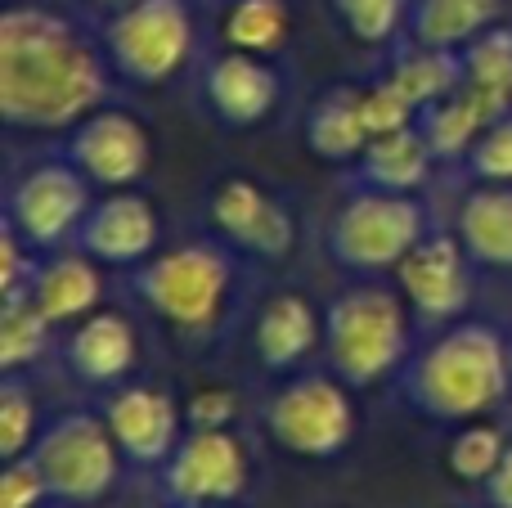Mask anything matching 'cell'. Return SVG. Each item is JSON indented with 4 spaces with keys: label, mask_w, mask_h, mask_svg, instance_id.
<instances>
[{
    "label": "cell",
    "mask_w": 512,
    "mask_h": 508,
    "mask_svg": "<svg viewBox=\"0 0 512 508\" xmlns=\"http://www.w3.org/2000/svg\"><path fill=\"white\" fill-rule=\"evenodd\" d=\"M360 113H364V126L369 135H387V131H400V126H414L418 122V108L400 95L391 81H378V86L360 90Z\"/></svg>",
    "instance_id": "33"
},
{
    "label": "cell",
    "mask_w": 512,
    "mask_h": 508,
    "mask_svg": "<svg viewBox=\"0 0 512 508\" xmlns=\"http://www.w3.org/2000/svg\"><path fill=\"white\" fill-rule=\"evenodd\" d=\"M400 293L427 320H450L468 306V248L454 234H427L396 266Z\"/></svg>",
    "instance_id": "14"
},
{
    "label": "cell",
    "mask_w": 512,
    "mask_h": 508,
    "mask_svg": "<svg viewBox=\"0 0 512 508\" xmlns=\"http://www.w3.org/2000/svg\"><path fill=\"white\" fill-rule=\"evenodd\" d=\"M504 0H414L409 36L427 50H463L499 23Z\"/></svg>",
    "instance_id": "19"
},
{
    "label": "cell",
    "mask_w": 512,
    "mask_h": 508,
    "mask_svg": "<svg viewBox=\"0 0 512 508\" xmlns=\"http://www.w3.org/2000/svg\"><path fill=\"white\" fill-rule=\"evenodd\" d=\"M324 347L346 387H373L396 374L409 351V315L391 288H346L324 311Z\"/></svg>",
    "instance_id": "3"
},
{
    "label": "cell",
    "mask_w": 512,
    "mask_h": 508,
    "mask_svg": "<svg viewBox=\"0 0 512 508\" xmlns=\"http://www.w3.org/2000/svg\"><path fill=\"white\" fill-rule=\"evenodd\" d=\"M504 450H508L504 432L490 428V423H477V428H463L459 437L450 441L445 464H450V473L459 477V482H486V477L499 468Z\"/></svg>",
    "instance_id": "29"
},
{
    "label": "cell",
    "mask_w": 512,
    "mask_h": 508,
    "mask_svg": "<svg viewBox=\"0 0 512 508\" xmlns=\"http://www.w3.org/2000/svg\"><path fill=\"white\" fill-rule=\"evenodd\" d=\"M432 144H427L423 126H400V131L373 135L369 149L360 153V171L373 189H391V194H414L432 171Z\"/></svg>",
    "instance_id": "22"
},
{
    "label": "cell",
    "mask_w": 512,
    "mask_h": 508,
    "mask_svg": "<svg viewBox=\"0 0 512 508\" xmlns=\"http://www.w3.org/2000/svg\"><path fill=\"white\" fill-rule=\"evenodd\" d=\"M463 90L481 99L490 117H504L512 104V27H490L472 45H463Z\"/></svg>",
    "instance_id": "24"
},
{
    "label": "cell",
    "mask_w": 512,
    "mask_h": 508,
    "mask_svg": "<svg viewBox=\"0 0 512 508\" xmlns=\"http://www.w3.org/2000/svg\"><path fill=\"white\" fill-rule=\"evenodd\" d=\"M117 437L108 419L95 414H63L36 437L32 459L41 464L50 500L90 504L113 491L117 482Z\"/></svg>",
    "instance_id": "7"
},
{
    "label": "cell",
    "mask_w": 512,
    "mask_h": 508,
    "mask_svg": "<svg viewBox=\"0 0 512 508\" xmlns=\"http://www.w3.org/2000/svg\"><path fill=\"white\" fill-rule=\"evenodd\" d=\"M427 239V212L418 198L391 189H364L333 216V257L346 270H396Z\"/></svg>",
    "instance_id": "5"
},
{
    "label": "cell",
    "mask_w": 512,
    "mask_h": 508,
    "mask_svg": "<svg viewBox=\"0 0 512 508\" xmlns=\"http://www.w3.org/2000/svg\"><path fill=\"white\" fill-rule=\"evenodd\" d=\"M490 122H495V117H490L486 108H481V99L463 86L418 113V126H423V135H427L436 158H463V153H472V144L481 140V131H486Z\"/></svg>",
    "instance_id": "25"
},
{
    "label": "cell",
    "mask_w": 512,
    "mask_h": 508,
    "mask_svg": "<svg viewBox=\"0 0 512 508\" xmlns=\"http://www.w3.org/2000/svg\"><path fill=\"white\" fill-rule=\"evenodd\" d=\"M468 167L477 180L490 185H512V113H504L499 122H490L481 131V140L472 144Z\"/></svg>",
    "instance_id": "32"
},
{
    "label": "cell",
    "mask_w": 512,
    "mask_h": 508,
    "mask_svg": "<svg viewBox=\"0 0 512 508\" xmlns=\"http://www.w3.org/2000/svg\"><path fill=\"white\" fill-rule=\"evenodd\" d=\"M90 212L86 176L72 162H45V167L27 171L5 203V225L32 248H54L68 234H77V225Z\"/></svg>",
    "instance_id": "10"
},
{
    "label": "cell",
    "mask_w": 512,
    "mask_h": 508,
    "mask_svg": "<svg viewBox=\"0 0 512 508\" xmlns=\"http://www.w3.org/2000/svg\"><path fill=\"white\" fill-rule=\"evenodd\" d=\"M212 508H221V504H212Z\"/></svg>",
    "instance_id": "38"
},
{
    "label": "cell",
    "mask_w": 512,
    "mask_h": 508,
    "mask_svg": "<svg viewBox=\"0 0 512 508\" xmlns=\"http://www.w3.org/2000/svg\"><path fill=\"white\" fill-rule=\"evenodd\" d=\"M72 167L104 189H126L144 180L153 162V144L135 117L126 113H90L72 135Z\"/></svg>",
    "instance_id": "12"
},
{
    "label": "cell",
    "mask_w": 512,
    "mask_h": 508,
    "mask_svg": "<svg viewBox=\"0 0 512 508\" xmlns=\"http://www.w3.org/2000/svg\"><path fill=\"white\" fill-rule=\"evenodd\" d=\"M283 86L261 54L230 50L207 68V104L225 126H261L274 113Z\"/></svg>",
    "instance_id": "16"
},
{
    "label": "cell",
    "mask_w": 512,
    "mask_h": 508,
    "mask_svg": "<svg viewBox=\"0 0 512 508\" xmlns=\"http://www.w3.org/2000/svg\"><path fill=\"white\" fill-rule=\"evenodd\" d=\"M36 405H32V392L23 383L9 378L5 392H0V459H23L32 455L36 446Z\"/></svg>",
    "instance_id": "30"
},
{
    "label": "cell",
    "mask_w": 512,
    "mask_h": 508,
    "mask_svg": "<svg viewBox=\"0 0 512 508\" xmlns=\"http://www.w3.org/2000/svg\"><path fill=\"white\" fill-rule=\"evenodd\" d=\"M45 338H50V315L32 302V293L0 302V365L9 374L32 365L45 351Z\"/></svg>",
    "instance_id": "27"
},
{
    "label": "cell",
    "mask_w": 512,
    "mask_h": 508,
    "mask_svg": "<svg viewBox=\"0 0 512 508\" xmlns=\"http://www.w3.org/2000/svg\"><path fill=\"white\" fill-rule=\"evenodd\" d=\"M369 126L360 113V90H328L306 113V149L324 162H351L369 149Z\"/></svg>",
    "instance_id": "23"
},
{
    "label": "cell",
    "mask_w": 512,
    "mask_h": 508,
    "mask_svg": "<svg viewBox=\"0 0 512 508\" xmlns=\"http://www.w3.org/2000/svg\"><path fill=\"white\" fill-rule=\"evenodd\" d=\"M486 495L495 508H512V441H508L504 459H499V468L486 477Z\"/></svg>",
    "instance_id": "36"
},
{
    "label": "cell",
    "mask_w": 512,
    "mask_h": 508,
    "mask_svg": "<svg viewBox=\"0 0 512 508\" xmlns=\"http://www.w3.org/2000/svg\"><path fill=\"white\" fill-rule=\"evenodd\" d=\"M99 5H131V0H99Z\"/></svg>",
    "instance_id": "37"
},
{
    "label": "cell",
    "mask_w": 512,
    "mask_h": 508,
    "mask_svg": "<svg viewBox=\"0 0 512 508\" xmlns=\"http://www.w3.org/2000/svg\"><path fill=\"white\" fill-rule=\"evenodd\" d=\"M512 347L490 324H454L405 369V396L418 414L441 423L477 419L504 401Z\"/></svg>",
    "instance_id": "2"
},
{
    "label": "cell",
    "mask_w": 512,
    "mask_h": 508,
    "mask_svg": "<svg viewBox=\"0 0 512 508\" xmlns=\"http://www.w3.org/2000/svg\"><path fill=\"white\" fill-rule=\"evenodd\" d=\"M459 239L472 261L512 270V185H481L463 198Z\"/></svg>",
    "instance_id": "21"
},
{
    "label": "cell",
    "mask_w": 512,
    "mask_h": 508,
    "mask_svg": "<svg viewBox=\"0 0 512 508\" xmlns=\"http://www.w3.org/2000/svg\"><path fill=\"white\" fill-rule=\"evenodd\" d=\"M288 36V0H239L225 14V41L230 50L270 54Z\"/></svg>",
    "instance_id": "28"
},
{
    "label": "cell",
    "mask_w": 512,
    "mask_h": 508,
    "mask_svg": "<svg viewBox=\"0 0 512 508\" xmlns=\"http://www.w3.org/2000/svg\"><path fill=\"white\" fill-rule=\"evenodd\" d=\"M108 428L117 446L135 464H167L171 450L180 446V410L158 387H126L108 401Z\"/></svg>",
    "instance_id": "15"
},
{
    "label": "cell",
    "mask_w": 512,
    "mask_h": 508,
    "mask_svg": "<svg viewBox=\"0 0 512 508\" xmlns=\"http://www.w3.org/2000/svg\"><path fill=\"white\" fill-rule=\"evenodd\" d=\"M41 500H50L41 464L32 455L9 459L0 473V508H41Z\"/></svg>",
    "instance_id": "34"
},
{
    "label": "cell",
    "mask_w": 512,
    "mask_h": 508,
    "mask_svg": "<svg viewBox=\"0 0 512 508\" xmlns=\"http://www.w3.org/2000/svg\"><path fill=\"white\" fill-rule=\"evenodd\" d=\"M239 414L230 392H198L189 401V423L194 428H230V419Z\"/></svg>",
    "instance_id": "35"
},
{
    "label": "cell",
    "mask_w": 512,
    "mask_h": 508,
    "mask_svg": "<svg viewBox=\"0 0 512 508\" xmlns=\"http://www.w3.org/2000/svg\"><path fill=\"white\" fill-rule=\"evenodd\" d=\"M248 486V455L230 428H194L162 464V491L180 508L230 504Z\"/></svg>",
    "instance_id": "9"
},
{
    "label": "cell",
    "mask_w": 512,
    "mask_h": 508,
    "mask_svg": "<svg viewBox=\"0 0 512 508\" xmlns=\"http://www.w3.org/2000/svg\"><path fill=\"white\" fill-rule=\"evenodd\" d=\"M212 221L230 243H239L243 252L265 257V261L288 257L292 243H297V221H292V212L248 176H230L216 185Z\"/></svg>",
    "instance_id": "11"
},
{
    "label": "cell",
    "mask_w": 512,
    "mask_h": 508,
    "mask_svg": "<svg viewBox=\"0 0 512 508\" xmlns=\"http://www.w3.org/2000/svg\"><path fill=\"white\" fill-rule=\"evenodd\" d=\"M72 239L86 257L104 261V266H135V261H149L158 248V212L144 194L113 189L108 198L90 203L86 221L77 225Z\"/></svg>",
    "instance_id": "13"
},
{
    "label": "cell",
    "mask_w": 512,
    "mask_h": 508,
    "mask_svg": "<svg viewBox=\"0 0 512 508\" xmlns=\"http://www.w3.org/2000/svg\"><path fill=\"white\" fill-rule=\"evenodd\" d=\"M230 279H234V270L221 248H212V243H185V248H171L162 257L140 261L135 293L171 329L203 333L221 315Z\"/></svg>",
    "instance_id": "4"
},
{
    "label": "cell",
    "mask_w": 512,
    "mask_h": 508,
    "mask_svg": "<svg viewBox=\"0 0 512 508\" xmlns=\"http://www.w3.org/2000/svg\"><path fill=\"white\" fill-rule=\"evenodd\" d=\"M409 0H333L337 18L346 23V32L364 45H382L400 27Z\"/></svg>",
    "instance_id": "31"
},
{
    "label": "cell",
    "mask_w": 512,
    "mask_h": 508,
    "mask_svg": "<svg viewBox=\"0 0 512 508\" xmlns=\"http://www.w3.org/2000/svg\"><path fill=\"white\" fill-rule=\"evenodd\" d=\"M32 302L50 315V324L86 320L95 315L99 302V270L95 257H77V252H59L32 275Z\"/></svg>",
    "instance_id": "20"
},
{
    "label": "cell",
    "mask_w": 512,
    "mask_h": 508,
    "mask_svg": "<svg viewBox=\"0 0 512 508\" xmlns=\"http://www.w3.org/2000/svg\"><path fill=\"white\" fill-rule=\"evenodd\" d=\"M387 81L414 108H427V104H436V99H445L450 90H459L463 63H459L454 50H427V45H414V54H405Z\"/></svg>",
    "instance_id": "26"
},
{
    "label": "cell",
    "mask_w": 512,
    "mask_h": 508,
    "mask_svg": "<svg viewBox=\"0 0 512 508\" xmlns=\"http://www.w3.org/2000/svg\"><path fill=\"white\" fill-rule=\"evenodd\" d=\"M108 95L99 50L41 5L0 14V117L23 131H63L86 122Z\"/></svg>",
    "instance_id": "1"
},
{
    "label": "cell",
    "mask_w": 512,
    "mask_h": 508,
    "mask_svg": "<svg viewBox=\"0 0 512 508\" xmlns=\"http://www.w3.org/2000/svg\"><path fill=\"white\" fill-rule=\"evenodd\" d=\"M265 428L288 455L333 459L355 437V405L342 383H333L324 374H306L270 401Z\"/></svg>",
    "instance_id": "8"
},
{
    "label": "cell",
    "mask_w": 512,
    "mask_h": 508,
    "mask_svg": "<svg viewBox=\"0 0 512 508\" xmlns=\"http://www.w3.org/2000/svg\"><path fill=\"white\" fill-rule=\"evenodd\" d=\"M104 50L122 77L135 86H162L185 68L194 50V18L185 0H131L113 14L104 32Z\"/></svg>",
    "instance_id": "6"
},
{
    "label": "cell",
    "mask_w": 512,
    "mask_h": 508,
    "mask_svg": "<svg viewBox=\"0 0 512 508\" xmlns=\"http://www.w3.org/2000/svg\"><path fill=\"white\" fill-rule=\"evenodd\" d=\"M135 329L126 315L113 311H95L72 329L68 338V369L81 383L108 387L117 378H126L135 369Z\"/></svg>",
    "instance_id": "17"
},
{
    "label": "cell",
    "mask_w": 512,
    "mask_h": 508,
    "mask_svg": "<svg viewBox=\"0 0 512 508\" xmlns=\"http://www.w3.org/2000/svg\"><path fill=\"white\" fill-rule=\"evenodd\" d=\"M256 356L265 369H292L315 351L319 342V315L301 293H274L256 315Z\"/></svg>",
    "instance_id": "18"
}]
</instances>
